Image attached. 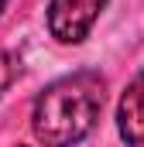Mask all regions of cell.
Returning a JSON list of instances; mask_svg holds the SVG:
<instances>
[{
	"instance_id": "cell-1",
	"label": "cell",
	"mask_w": 144,
	"mask_h": 147,
	"mask_svg": "<svg viewBox=\"0 0 144 147\" xmlns=\"http://www.w3.org/2000/svg\"><path fill=\"white\" fill-rule=\"evenodd\" d=\"M107 82L100 72H75L52 82L35 99L31 130L45 147H72L89 137L107 99Z\"/></svg>"
},
{
	"instance_id": "cell-2",
	"label": "cell",
	"mask_w": 144,
	"mask_h": 147,
	"mask_svg": "<svg viewBox=\"0 0 144 147\" xmlns=\"http://www.w3.org/2000/svg\"><path fill=\"white\" fill-rule=\"evenodd\" d=\"M107 7V0H52L48 3V31L52 38L79 45L89 34V28L96 24L100 10Z\"/></svg>"
},
{
	"instance_id": "cell-3",
	"label": "cell",
	"mask_w": 144,
	"mask_h": 147,
	"mask_svg": "<svg viewBox=\"0 0 144 147\" xmlns=\"http://www.w3.org/2000/svg\"><path fill=\"white\" fill-rule=\"evenodd\" d=\"M117 130L127 147H144V72L130 79L117 106Z\"/></svg>"
},
{
	"instance_id": "cell-4",
	"label": "cell",
	"mask_w": 144,
	"mask_h": 147,
	"mask_svg": "<svg viewBox=\"0 0 144 147\" xmlns=\"http://www.w3.org/2000/svg\"><path fill=\"white\" fill-rule=\"evenodd\" d=\"M17 72H21V58L14 51H0V92L10 89V82L17 79Z\"/></svg>"
},
{
	"instance_id": "cell-5",
	"label": "cell",
	"mask_w": 144,
	"mask_h": 147,
	"mask_svg": "<svg viewBox=\"0 0 144 147\" xmlns=\"http://www.w3.org/2000/svg\"><path fill=\"white\" fill-rule=\"evenodd\" d=\"M3 3H7V0H0V10H3Z\"/></svg>"
}]
</instances>
